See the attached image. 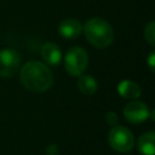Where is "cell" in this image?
Segmentation results:
<instances>
[{"mask_svg":"<svg viewBox=\"0 0 155 155\" xmlns=\"http://www.w3.org/2000/svg\"><path fill=\"white\" fill-rule=\"evenodd\" d=\"M88 64L87 52L79 46H74L64 56L65 71L71 76H80L84 74Z\"/></svg>","mask_w":155,"mask_h":155,"instance_id":"cell-3","label":"cell"},{"mask_svg":"<svg viewBox=\"0 0 155 155\" xmlns=\"http://www.w3.org/2000/svg\"><path fill=\"white\" fill-rule=\"evenodd\" d=\"M76 86L81 93L86 96H91L97 91L98 84L92 75H80L78 76Z\"/></svg>","mask_w":155,"mask_h":155,"instance_id":"cell-11","label":"cell"},{"mask_svg":"<svg viewBox=\"0 0 155 155\" xmlns=\"http://www.w3.org/2000/svg\"><path fill=\"white\" fill-rule=\"evenodd\" d=\"M117 92L125 99H137L142 91L138 84L130 80H124L117 85Z\"/></svg>","mask_w":155,"mask_h":155,"instance_id":"cell-9","label":"cell"},{"mask_svg":"<svg viewBox=\"0 0 155 155\" xmlns=\"http://www.w3.org/2000/svg\"><path fill=\"white\" fill-rule=\"evenodd\" d=\"M46 154L47 155H58L59 154V150H58V147L54 145V144H51L47 147L46 149Z\"/></svg>","mask_w":155,"mask_h":155,"instance_id":"cell-14","label":"cell"},{"mask_svg":"<svg viewBox=\"0 0 155 155\" xmlns=\"http://www.w3.org/2000/svg\"><path fill=\"white\" fill-rule=\"evenodd\" d=\"M22 85L34 92H45L53 84V74L50 68L38 61H30L21 69Z\"/></svg>","mask_w":155,"mask_h":155,"instance_id":"cell-1","label":"cell"},{"mask_svg":"<svg viewBox=\"0 0 155 155\" xmlns=\"http://www.w3.org/2000/svg\"><path fill=\"white\" fill-rule=\"evenodd\" d=\"M137 145L142 155H154L155 154V133L153 131L143 133L138 138Z\"/></svg>","mask_w":155,"mask_h":155,"instance_id":"cell-10","label":"cell"},{"mask_svg":"<svg viewBox=\"0 0 155 155\" xmlns=\"http://www.w3.org/2000/svg\"><path fill=\"white\" fill-rule=\"evenodd\" d=\"M154 61H155V52H151L148 57V65L151 71H154Z\"/></svg>","mask_w":155,"mask_h":155,"instance_id":"cell-15","label":"cell"},{"mask_svg":"<svg viewBox=\"0 0 155 155\" xmlns=\"http://www.w3.org/2000/svg\"><path fill=\"white\" fill-rule=\"evenodd\" d=\"M105 121L110 125V126H116L117 121H119V117H117V114L114 113V111H108L105 114Z\"/></svg>","mask_w":155,"mask_h":155,"instance_id":"cell-13","label":"cell"},{"mask_svg":"<svg viewBox=\"0 0 155 155\" xmlns=\"http://www.w3.org/2000/svg\"><path fill=\"white\" fill-rule=\"evenodd\" d=\"M144 39L150 46L155 45V23L153 21L144 27Z\"/></svg>","mask_w":155,"mask_h":155,"instance_id":"cell-12","label":"cell"},{"mask_svg":"<svg viewBox=\"0 0 155 155\" xmlns=\"http://www.w3.org/2000/svg\"><path fill=\"white\" fill-rule=\"evenodd\" d=\"M21 64V54L13 48H4L0 51V78H10L15 75Z\"/></svg>","mask_w":155,"mask_h":155,"instance_id":"cell-5","label":"cell"},{"mask_svg":"<svg viewBox=\"0 0 155 155\" xmlns=\"http://www.w3.org/2000/svg\"><path fill=\"white\" fill-rule=\"evenodd\" d=\"M150 110L148 105L139 101H132L124 108V116L131 124H140L149 117Z\"/></svg>","mask_w":155,"mask_h":155,"instance_id":"cell-6","label":"cell"},{"mask_svg":"<svg viewBox=\"0 0 155 155\" xmlns=\"http://www.w3.org/2000/svg\"><path fill=\"white\" fill-rule=\"evenodd\" d=\"M82 31L87 41L97 48H105L110 46L114 40V30L111 25L101 17L88 19L82 25Z\"/></svg>","mask_w":155,"mask_h":155,"instance_id":"cell-2","label":"cell"},{"mask_svg":"<svg viewBox=\"0 0 155 155\" xmlns=\"http://www.w3.org/2000/svg\"><path fill=\"white\" fill-rule=\"evenodd\" d=\"M58 33L64 39H75L82 33V24L76 18L63 19L58 25Z\"/></svg>","mask_w":155,"mask_h":155,"instance_id":"cell-7","label":"cell"},{"mask_svg":"<svg viewBox=\"0 0 155 155\" xmlns=\"http://www.w3.org/2000/svg\"><path fill=\"white\" fill-rule=\"evenodd\" d=\"M108 142L117 153H130L134 147L133 134L124 126H113L108 133Z\"/></svg>","mask_w":155,"mask_h":155,"instance_id":"cell-4","label":"cell"},{"mask_svg":"<svg viewBox=\"0 0 155 155\" xmlns=\"http://www.w3.org/2000/svg\"><path fill=\"white\" fill-rule=\"evenodd\" d=\"M41 57L44 59V62L48 65H58L62 61V52L58 45L53 44V42H46L41 46Z\"/></svg>","mask_w":155,"mask_h":155,"instance_id":"cell-8","label":"cell"}]
</instances>
